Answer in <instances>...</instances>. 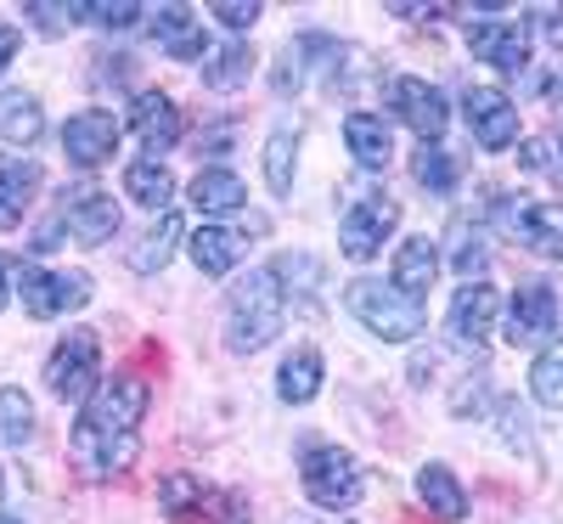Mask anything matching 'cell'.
Listing matches in <instances>:
<instances>
[{
    "instance_id": "6da1fadb",
    "label": "cell",
    "mask_w": 563,
    "mask_h": 524,
    "mask_svg": "<svg viewBox=\"0 0 563 524\" xmlns=\"http://www.w3.org/2000/svg\"><path fill=\"white\" fill-rule=\"evenodd\" d=\"M147 378L135 372H113L90 390L79 423H74V462L90 473V480H108V473H124L135 457H141V417H147Z\"/></svg>"
},
{
    "instance_id": "7a4b0ae2",
    "label": "cell",
    "mask_w": 563,
    "mask_h": 524,
    "mask_svg": "<svg viewBox=\"0 0 563 524\" xmlns=\"http://www.w3.org/2000/svg\"><path fill=\"white\" fill-rule=\"evenodd\" d=\"M282 316H288V294L276 288L271 265L265 271H249L238 288H231V299H225V345L238 350V356L265 350L276 332H282Z\"/></svg>"
},
{
    "instance_id": "3957f363",
    "label": "cell",
    "mask_w": 563,
    "mask_h": 524,
    "mask_svg": "<svg viewBox=\"0 0 563 524\" xmlns=\"http://www.w3.org/2000/svg\"><path fill=\"white\" fill-rule=\"evenodd\" d=\"M344 310L366 327V332H378V339L389 345H406L422 332V299L400 294L395 282L384 288V282H372V276H355L350 288H344Z\"/></svg>"
},
{
    "instance_id": "277c9868",
    "label": "cell",
    "mask_w": 563,
    "mask_h": 524,
    "mask_svg": "<svg viewBox=\"0 0 563 524\" xmlns=\"http://www.w3.org/2000/svg\"><path fill=\"white\" fill-rule=\"evenodd\" d=\"M299 485H305V496H310L316 507L344 513V507L361 502V468H355V457L339 451V446H310L305 462H299Z\"/></svg>"
},
{
    "instance_id": "5b68a950",
    "label": "cell",
    "mask_w": 563,
    "mask_h": 524,
    "mask_svg": "<svg viewBox=\"0 0 563 524\" xmlns=\"http://www.w3.org/2000/svg\"><path fill=\"white\" fill-rule=\"evenodd\" d=\"M45 384L57 401H90V390L102 384V339L90 327H74L68 339L45 361Z\"/></svg>"
},
{
    "instance_id": "8992f818",
    "label": "cell",
    "mask_w": 563,
    "mask_h": 524,
    "mask_svg": "<svg viewBox=\"0 0 563 524\" xmlns=\"http://www.w3.org/2000/svg\"><path fill=\"white\" fill-rule=\"evenodd\" d=\"M395 226H400V204L389 193H361L339 220V249L350 260H372L395 237Z\"/></svg>"
},
{
    "instance_id": "52a82bcc",
    "label": "cell",
    "mask_w": 563,
    "mask_h": 524,
    "mask_svg": "<svg viewBox=\"0 0 563 524\" xmlns=\"http://www.w3.org/2000/svg\"><path fill=\"white\" fill-rule=\"evenodd\" d=\"M462 113H467V130H474V141L485 153H507L519 141V102L501 85H474L462 97Z\"/></svg>"
},
{
    "instance_id": "ba28073f",
    "label": "cell",
    "mask_w": 563,
    "mask_h": 524,
    "mask_svg": "<svg viewBox=\"0 0 563 524\" xmlns=\"http://www.w3.org/2000/svg\"><path fill=\"white\" fill-rule=\"evenodd\" d=\"M18 294H23V310L52 321L63 310H79L90 299V276L85 271H40V265H23L18 271Z\"/></svg>"
},
{
    "instance_id": "9c48e42d",
    "label": "cell",
    "mask_w": 563,
    "mask_h": 524,
    "mask_svg": "<svg viewBox=\"0 0 563 524\" xmlns=\"http://www.w3.org/2000/svg\"><path fill=\"white\" fill-rule=\"evenodd\" d=\"M563 327V294L552 282H519L507 305V345H541Z\"/></svg>"
},
{
    "instance_id": "30bf717a",
    "label": "cell",
    "mask_w": 563,
    "mask_h": 524,
    "mask_svg": "<svg viewBox=\"0 0 563 524\" xmlns=\"http://www.w3.org/2000/svg\"><path fill=\"white\" fill-rule=\"evenodd\" d=\"M57 220L68 226L74 243H85V249H102L108 237L119 231V204H113L108 193H97V186H74V193H63Z\"/></svg>"
},
{
    "instance_id": "8fae6325",
    "label": "cell",
    "mask_w": 563,
    "mask_h": 524,
    "mask_svg": "<svg viewBox=\"0 0 563 524\" xmlns=\"http://www.w3.org/2000/svg\"><path fill=\"white\" fill-rule=\"evenodd\" d=\"M389 102H395V113H400V124L406 130H417L422 141H440L445 135V124H451V102H445V90L440 85H429V79H395L389 85Z\"/></svg>"
},
{
    "instance_id": "7c38bea8",
    "label": "cell",
    "mask_w": 563,
    "mask_h": 524,
    "mask_svg": "<svg viewBox=\"0 0 563 524\" xmlns=\"http://www.w3.org/2000/svg\"><path fill=\"white\" fill-rule=\"evenodd\" d=\"M63 153H68V164H79V170L108 164V159L119 153V119H113L108 108H79V113L63 124Z\"/></svg>"
},
{
    "instance_id": "4fadbf2b",
    "label": "cell",
    "mask_w": 563,
    "mask_h": 524,
    "mask_svg": "<svg viewBox=\"0 0 563 524\" xmlns=\"http://www.w3.org/2000/svg\"><path fill=\"white\" fill-rule=\"evenodd\" d=\"M496 310H501V294L490 288V282H467V288H456L451 316H445L451 339H456L462 350H485L490 332H496Z\"/></svg>"
},
{
    "instance_id": "5bb4252c",
    "label": "cell",
    "mask_w": 563,
    "mask_h": 524,
    "mask_svg": "<svg viewBox=\"0 0 563 524\" xmlns=\"http://www.w3.org/2000/svg\"><path fill=\"white\" fill-rule=\"evenodd\" d=\"M467 45L474 57L501 68V74H525L530 68V29L525 23H474L467 29Z\"/></svg>"
},
{
    "instance_id": "9a60e30c",
    "label": "cell",
    "mask_w": 563,
    "mask_h": 524,
    "mask_svg": "<svg viewBox=\"0 0 563 524\" xmlns=\"http://www.w3.org/2000/svg\"><path fill=\"white\" fill-rule=\"evenodd\" d=\"M344 148L355 153L361 170H389V159H395V130H389L384 113L355 108V113L344 119Z\"/></svg>"
},
{
    "instance_id": "2e32d148",
    "label": "cell",
    "mask_w": 563,
    "mask_h": 524,
    "mask_svg": "<svg viewBox=\"0 0 563 524\" xmlns=\"http://www.w3.org/2000/svg\"><path fill=\"white\" fill-rule=\"evenodd\" d=\"M130 119H135L141 148H147L153 159H158V153H169L175 141H180V108H175L169 97H158V90H141L135 108H130Z\"/></svg>"
},
{
    "instance_id": "e0dca14e",
    "label": "cell",
    "mask_w": 563,
    "mask_h": 524,
    "mask_svg": "<svg viewBox=\"0 0 563 524\" xmlns=\"http://www.w3.org/2000/svg\"><path fill=\"white\" fill-rule=\"evenodd\" d=\"M34 193H40V164L34 159H7L0 164V231L23 226Z\"/></svg>"
},
{
    "instance_id": "ac0fdd59",
    "label": "cell",
    "mask_w": 563,
    "mask_h": 524,
    "mask_svg": "<svg viewBox=\"0 0 563 524\" xmlns=\"http://www.w3.org/2000/svg\"><path fill=\"white\" fill-rule=\"evenodd\" d=\"M434 276H440L434 243H429V237H406V243L395 249V288L411 294V299H422V294L434 288Z\"/></svg>"
},
{
    "instance_id": "d6986e66",
    "label": "cell",
    "mask_w": 563,
    "mask_h": 524,
    "mask_svg": "<svg viewBox=\"0 0 563 524\" xmlns=\"http://www.w3.org/2000/svg\"><path fill=\"white\" fill-rule=\"evenodd\" d=\"M512 231H519V243L541 260H563V204H530L519 220H512Z\"/></svg>"
},
{
    "instance_id": "ffe728a7",
    "label": "cell",
    "mask_w": 563,
    "mask_h": 524,
    "mask_svg": "<svg viewBox=\"0 0 563 524\" xmlns=\"http://www.w3.org/2000/svg\"><path fill=\"white\" fill-rule=\"evenodd\" d=\"M321 378H327L321 350L299 345L288 361H282V372H276V395L288 401V406H305V401H316V395H321Z\"/></svg>"
},
{
    "instance_id": "44dd1931",
    "label": "cell",
    "mask_w": 563,
    "mask_h": 524,
    "mask_svg": "<svg viewBox=\"0 0 563 524\" xmlns=\"http://www.w3.org/2000/svg\"><path fill=\"white\" fill-rule=\"evenodd\" d=\"M417 496H422V507H429L434 518H445V524H456L467 513V491H462V480H456L445 462H429V468L417 473Z\"/></svg>"
},
{
    "instance_id": "7402d4cb",
    "label": "cell",
    "mask_w": 563,
    "mask_h": 524,
    "mask_svg": "<svg viewBox=\"0 0 563 524\" xmlns=\"http://www.w3.org/2000/svg\"><path fill=\"white\" fill-rule=\"evenodd\" d=\"M40 130H45L40 97H29V90H0V141H12V148H34Z\"/></svg>"
},
{
    "instance_id": "603a6c76",
    "label": "cell",
    "mask_w": 563,
    "mask_h": 524,
    "mask_svg": "<svg viewBox=\"0 0 563 524\" xmlns=\"http://www.w3.org/2000/svg\"><path fill=\"white\" fill-rule=\"evenodd\" d=\"M243 204H249V186L231 170H198V181H192V209L198 215H238Z\"/></svg>"
},
{
    "instance_id": "cb8c5ba5",
    "label": "cell",
    "mask_w": 563,
    "mask_h": 524,
    "mask_svg": "<svg viewBox=\"0 0 563 524\" xmlns=\"http://www.w3.org/2000/svg\"><path fill=\"white\" fill-rule=\"evenodd\" d=\"M124 198H130V204H141V209H158V215H169L175 175H169L158 159H141V164H130V170H124Z\"/></svg>"
},
{
    "instance_id": "d4e9b609",
    "label": "cell",
    "mask_w": 563,
    "mask_h": 524,
    "mask_svg": "<svg viewBox=\"0 0 563 524\" xmlns=\"http://www.w3.org/2000/svg\"><path fill=\"white\" fill-rule=\"evenodd\" d=\"M153 40L164 45L169 57H180V63L209 52V45H203V29H198V18L186 12V7H164V12L153 18Z\"/></svg>"
},
{
    "instance_id": "484cf974",
    "label": "cell",
    "mask_w": 563,
    "mask_h": 524,
    "mask_svg": "<svg viewBox=\"0 0 563 524\" xmlns=\"http://www.w3.org/2000/svg\"><path fill=\"white\" fill-rule=\"evenodd\" d=\"M192 260H198L203 276H225L231 265L243 260V237L231 231V226H203V231L192 237Z\"/></svg>"
},
{
    "instance_id": "4316f807",
    "label": "cell",
    "mask_w": 563,
    "mask_h": 524,
    "mask_svg": "<svg viewBox=\"0 0 563 524\" xmlns=\"http://www.w3.org/2000/svg\"><path fill=\"white\" fill-rule=\"evenodd\" d=\"M249 74H254L249 45H220V52H209V63H203V85L209 90H238V85H249Z\"/></svg>"
},
{
    "instance_id": "83f0119b",
    "label": "cell",
    "mask_w": 563,
    "mask_h": 524,
    "mask_svg": "<svg viewBox=\"0 0 563 524\" xmlns=\"http://www.w3.org/2000/svg\"><path fill=\"white\" fill-rule=\"evenodd\" d=\"M175 243H180V220H175V215H158V226H153L147 237H141V249L130 254V265H135L141 276H153V271H164V265H169Z\"/></svg>"
},
{
    "instance_id": "f1b7e54d",
    "label": "cell",
    "mask_w": 563,
    "mask_h": 524,
    "mask_svg": "<svg viewBox=\"0 0 563 524\" xmlns=\"http://www.w3.org/2000/svg\"><path fill=\"white\" fill-rule=\"evenodd\" d=\"M411 175L429 186V193H456V181H462V164H456V153H445V148H429L422 141L417 148V159H411Z\"/></svg>"
},
{
    "instance_id": "f546056e",
    "label": "cell",
    "mask_w": 563,
    "mask_h": 524,
    "mask_svg": "<svg viewBox=\"0 0 563 524\" xmlns=\"http://www.w3.org/2000/svg\"><path fill=\"white\" fill-rule=\"evenodd\" d=\"M299 153V130H276L265 141V181H271V193H294V159Z\"/></svg>"
},
{
    "instance_id": "4dcf8cb0",
    "label": "cell",
    "mask_w": 563,
    "mask_h": 524,
    "mask_svg": "<svg viewBox=\"0 0 563 524\" xmlns=\"http://www.w3.org/2000/svg\"><path fill=\"white\" fill-rule=\"evenodd\" d=\"M530 395L541 406H563V339H552L530 367Z\"/></svg>"
},
{
    "instance_id": "1f68e13d",
    "label": "cell",
    "mask_w": 563,
    "mask_h": 524,
    "mask_svg": "<svg viewBox=\"0 0 563 524\" xmlns=\"http://www.w3.org/2000/svg\"><path fill=\"white\" fill-rule=\"evenodd\" d=\"M34 440V406L23 390H0V446H29Z\"/></svg>"
},
{
    "instance_id": "d6a6232c",
    "label": "cell",
    "mask_w": 563,
    "mask_h": 524,
    "mask_svg": "<svg viewBox=\"0 0 563 524\" xmlns=\"http://www.w3.org/2000/svg\"><path fill=\"white\" fill-rule=\"evenodd\" d=\"M271 276L276 282H288V288H282V294H316V282H321V265L310 260V254H276L271 260Z\"/></svg>"
},
{
    "instance_id": "836d02e7",
    "label": "cell",
    "mask_w": 563,
    "mask_h": 524,
    "mask_svg": "<svg viewBox=\"0 0 563 524\" xmlns=\"http://www.w3.org/2000/svg\"><path fill=\"white\" fill-rule=\"evenodd\" d=\"M23 18H34L40 34H63V29H74L79 18H90V7H45V0H29Z\"/></svg>"
},
{
    "instance_id": "e575fe53",
    "label": "cell",
    "mask_w": 563,
    "mask_h": 524,
    "mask_svg": "<svg viewBox=\"0 0 563 524\" xmlns=\"http://www.w3.org/2000/svg\"><path fill=\"white\" fill-rule=\"evenodd\" d=\"M496 417H501V435H507V446H512V451L525 446V451L536 457V440H530V412H525L519 401H501V406H496Z\"/></svg>"
},
{
    "instance_id": "d590c367",
    "label": "cell",
    "mask_w": 563,
    "mask_h": 524,
    "mask_svg": "<svg viewBox=\"0 0 563 524\" xmlns=\"http://www.w3.org/2000/svg\"><path fill=\"white\" fill-rule=\"evenodd\" d=\"M485 260H490V249H485V231H474V237H462V243H456V271L462 276H474V271H485Z\"/></svg>"
},
{
    "instance_id": "8d00e7d4",
    "label": "cell",
    "mask_w": 563,
    "mask_h": 524,
    "mask_svg": "<svg viewBox=\"0 0 563 524\" xmlns=\"http://www.w3.org/2000/svg\"><path fill=\"white\" fill-rule=\"evenodd\" d=\"M214 18H220L225 29H238V34H243V29H254V23H260V7H238V0H220Z\"/></svg>"
},
{
    "instance_id": "74e56055",
    "label": "cell",
    "mask_w": 563,
    "mask_h": 524,
    "mask_svg": "<svg viewBox=\"0 0 563 524\" xmlns=\"http://www.w3.org/2000/svg\"><path fill=\"white\" fill-rule=\"evenodd\" d=\"M90 18L108 23V29H130V23L141 18V7H130V0H124V7H90Z\"/></svg>"
},
{
    "instance_id": "f35d334b",
    "label": "cell",
    "mask_w": 563,
    "mask_h": 524,
    "mask_svg": "<svg viewBox=\"0 0 563 524\" xmlns=\"http://www.w3.org/2000/svg\"><path fill=\"white\" fill-rule=\"evenodd\" d=\"M541 148H547V170H541V175L563 181V130H558V135H541Z\"/></svg>"
},
{
    "instance_id": "ab89813d",
    "label": "cell",
    "mask_w": 563,
    "mask_h": 524,
    "mask_svg": "<svg viewBox=\"0 0 563 524\" xmlns=\"http://www.w3.org/2000/svg\"><path fill=\"white\" fill-rule=\"evenodd\" d=\"M18 40H23V34H18V23H0V74L12 68V57H18Z\"/></svg>"
},
{
    "instance_id": "60d3db41",
    "label": "cell",
    "mask_w": 563,
    "mask_h": 524,
    "mask_svg": "<svg viewBox=\"0 0 563 524\" xmlns=\"http://www.w3.org/2000/svg\"><path fill=\"white\" fill-rule=\"evenodd\" d=\"M541 29H547V34L563 45V12H541Z\"/></svg>"
},
{
    "instance_id": "b9f144b4",
    "label": "cell",
    "mask_w": 563,
    "mask_h": 524,
    "mask_svg": "<svg viewBox=\"0 0 563 524\" xmlns=\"http://www.w3.org/2000/svg\"><path fill=\"white\" fill-rule=\"evenodd\" d=\"M0 310H7V265H0Z\"/></svg>"
},
{
    "instance_id": "7bdbcfd3",
    "label": "cell",
    "mask_w": 563,
    "mask_h": 524,
    "mask_svg": "<svg viewBox=\"0 0 563 524\" xmlns=\"http://www.w3.org/2000/svg\"><path fill=\"white\" fill-rule=\"evenodd\" d=\"M0 524H18V518H12V513H0Z\"/></svg>"
}]
</instances>
